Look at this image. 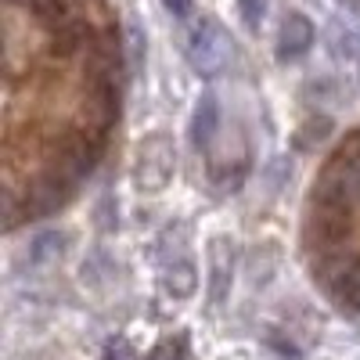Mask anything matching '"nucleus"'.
Returning a JSON list of instances; mask_svg holds the SVG:
<instances>
[{"mask_svg":"<svg viewBox=\"0 0 360 360\" xmlns=\"http://www.w3.org/2000/svg\"><path fill=\"white\" fill-rule=\"evenodd\" d=\"M184 58L198 76H220L231 62V33L217 18H198L184 33Z\"/></svg>","mask_w":360,"mask_h":360,"instance_id":"f257e3e1","label":"nucleus"},{"mask_svg":"<svg viewBox=\"0 0 360 360\" xmlns=\"http://www.w3.org/2000/svg\"><path fill=\"white\" fill-rule=\"evenodd\" d=\"M176 169V152H173V141L166 134H155L141 144L137 152V166H134V184L141 191H162Z\"/></svg>","mask_w":360,"mask_h":360,"instance_id":"f03ea898","label":"nucleus"},{"mask_svg":"<svg viewBox=\"0 0 360 360\" xmlns=\"http://www.w3.org/2000/svg\"><path fill=\"white\" fill-rule=\"evenodd\" d=\"M314 40H317L314 22L299 11H288L281 22V33H278V58L281 62H295V58H303L314 47Z\"/></svg>","mask_w":360,"mask_h":360,"instance_id":"7ed1b4c3","label":"nucleus"},{"mask_svg":"<svg viewBox=\"0 0 360 360\" xmlns=\"http://www.w3.org/2000/svg\"><path fill=\"white\" fill-rule=\"evenodd\" d=\"M231 274H234V245L227 238H217L209 245V299L224 303L231 292Z\"/></svg>","mask_w":360,"mask_h":360,"instance_id":"20e7f679","label":"nucleus"},{"mask_svg":"<svg viewBox=\"0 0 360 360\" xmlns=\"http://www.w3.org/2000/svg\"><path fill=\"white\" fill-rule=\"evenodd\" d=\"M217 127H220V105L213 94H202L198 98V108L191 115V141L198 152H209V144L217 137Z\"/></svg>","mask_w":360,"mask_h":360,"instance_id":"39448f33","label":"nucleus"},{"mask_svg":"<svg viewBox=\"0 0 360 360\" xmlns=\"http://www.w3.org/2000/svg\"><path fill=\"white\" fill-rule=\"evenodd\" d=\"M162 288L166 295L173 299H191L195 288H198V266L188 259V256H180L166 266V274H162Z\"/></svg>","mask_w":360,"mask_h":360,"instance_id":"423d86ee","label":"nucleus"},{"mask_svg":"<svg viewBox=\"0 0 360 360\" xmlns=\"http://www.w3.org/2000/svg\"><path fill=\"white\" fill-rule=\"evenodd\" d=\"M62 249H65V234L62 231H40L33 242H29V266H54L62 259Z\"/></svg>","mask_w":360,"mask_h":360,"instance_id":"0eeeda50","label":"nucleus"},{"mask_svg":"<svg viewBox=\"0 0 360 360\" xmlns=\"http://www.w3.org/2000/svg\"><path fill=\"white\" fill-rule=\"evenodd\" d=\"M238 11H242V22L256 33L263 22V11H266V0H238Z\"/></svg>","mask_w":360,"mask_h":360,"instance_id":"6e6552de","label":"nucleus"},{"mask_svg":"<svg viewBox=\"0 0 360 360\" xmlns=\"http://www.w3.org/2000/svg\"><path fill=\"white\" fill-rule=\"evenodd\" d=\"M152 360H184V339H166V342L152 353Z\"/></svg>","mask_w":360,"mask_h":360,"instance_id":"1a4fd4ad","label":"nucleus"},{"mask_svg":"<svg viewBox=\"0 0 360 360\" xmlns=\"http://www.w3.org/2000/svg\"><path fill=\"white\" fill-rule=\"evenodd\" d=\"M173 18H191V0H162Z\"/></svg>","mask_w":360,"mask_h":360,"instance_id":"9d476101","label":"nucleus"}]
</instances>
